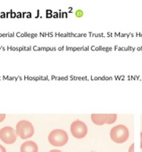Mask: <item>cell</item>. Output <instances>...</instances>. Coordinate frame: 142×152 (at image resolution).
Segmentation results:
<instances>
[{
  "mask_svg": "<svg viewBox=\"0 0 142 152\" xmlns=\"http://www.w3.org/2000/svg\"><path fill=\"white\" fill-rule=\"evenodd\" d=\"M88 132L87 126L81 120H75L70 125V133L76 139H82L85 137Z\"/></svg>",
  "mask_w": 142,
  "mask_h": 152,
  "instance_id": "obj_4",
  "label": "cell"
},
{
  "mask_svg": "<svg viewBox=\"0 0 142 152\" xmlns=\"http://www.w3.org/2000/svg\"><path fill=\"white\" fill-rule=\"evenodd\" d=\"M91 120L93 123L97 126H103L104 124L110 125L116 121L117 114H91Z\"/></svg>",
  "mask_w": 142,
  "mask_h": 152,
  "instance_id": "obj_5",
  "label": "cell"
},
{
  "mask_svg": "<svg viewBox=\"0 0 142 152\" xmlns=\"http://www.w3.org/2000/svg\"><path fill=\"white\" fill-rule=\"evenodd\" d=\"M16 132L21 139L27 140L33 136L34 127L28 120H20L16 124Z\"/></svg>",
  "mask_w": 142,
  "mask_h": 152,
  "instance_id": "obj_3",
  "label": "cell"
},
{
  "mask_svg": "<svg viewBox=\"0 0 142 152\" xmlns=\"http://www.w3.org/2000/svg\"><path fill=\"white\" fill-rule=\"evenodd\" d=\"M17 136L16 129L10 126H6L0 130V140L5 144L10 145L14 143L17 139Z\"/></svg>",
  "mask_w": 142,
  "mask_h": 152,
  "instance_id": "obj_6",
  "label": "cell"
},
{
  "mask_svg": "<svg viewBox=\"0 0 142 152\" xmlns=\"http://www.w3.org/2000/svg\"><path fill=\"white\" fill-rule=\"evenodd\" d=\"M5 117L6 115L4 114H0V123L4 121V119H5Z\"/></svg>",
  "mask_w": 142,
  "mask_h": 152,
  "instance_id": "obj_8",
  "label": "cell"
},
{
  "mask_svg": "<svg viewBox=\"0 0 142 152\" xmlns=\"http://www.w3.org/2000/svg\"><path fill=\"white\" fill-rule=\"evenodd\" d=\"M0 152H6V149L3 145L0 144Z\"/></svg>",
  "mask_w": 142,
  "mask_h": 152,
  "instance_id": "obj_10",
  "label": "cell"
},
{
  "mask_svg": "<svg viewBox=\"0 0 142 152\" xmlns=\"http://www.w3.org/2000/svg\"><path fill=\"white\" fill-rule=\"evenodd\" d=\"M49 152H62V151H60V150H58V149H53V150H51V151H50Z\"/></svg>",
  "mask_w": 142,
  "mask_h": 152,
  "instance_id": "obj_11",
  "label": "cell"
},
{
  "mask_svg": "<svg viewBox=\"0 0 142 152\" xmlns=\"http://www.w3.org/2000/svg\"><path fill=\"white\" fill-rule=\"evenodd\" d=\"M68 134L63 129H55L48 135V141L52 145L56 147H62L66 145L68 142Z\"/></svg>",
  "mask_w": 142,
  "mask_h": 152,
  "instance_id": "obj_2",
  "label": "cell"
},
{
  "mask_svg": "<svg viewBox=\"0 0 142 152\" xmlns=\"http://www.w3.org/2000/svg\"><path fill=\"white\" fill-rule=\"evenodd\" d=\"M130 132L127 126L124 125H118L112 128L109 132L111 140L115 143L121 144L125 142L128 140Z\"/></svg>",
  "mask_w": 142,
  "mask_h": 152,
  "instance_id": "obj_1",
  "label": "cell"
},
{
  "mask_svg": "<svg viewBox=\"0 0 142 152\" xmlns=\"http://www.w3.org/2000/svg\"><path fill=\"white\" fill-rule=\"evenodd\" d=\"M38 145L32 140H28L23 142L20 147L21 152H38Z\"/></svg>",
  "mask_w": 142,
  "mask_h": 152,
  "instance_id": "obj_7",
  "label": "cell"
},
{
  "mask_svg": "<svg viewBox=\"0 0 142 152\" xmlns=\"http://www.w3.org/2000/svg\"><path fill=\"white\" fill-rule=\"evenodd\" d=\"M128 152H134V143L132 144L131 146L130 147Z\"/></svg>",
  "mask_w": 142,
  "mask_h": 152,
  "instance_id": "obj_9",
  "label": "cell"
},
{
  "mask_svg": "<svg viewBox=\"0 0 142 152\" xmlns=\"http://www.w3.org/2000/svg\"><path fill=\"white\" fill-rule=\"evenodd\" d=\"M141 148L142 149V132H141Z\"/></svg>",
  "mask_w": 142,
  "mask_h": 152,
  "instance_id": "obj_12",
  "label": "cell"
}]
</instances>
